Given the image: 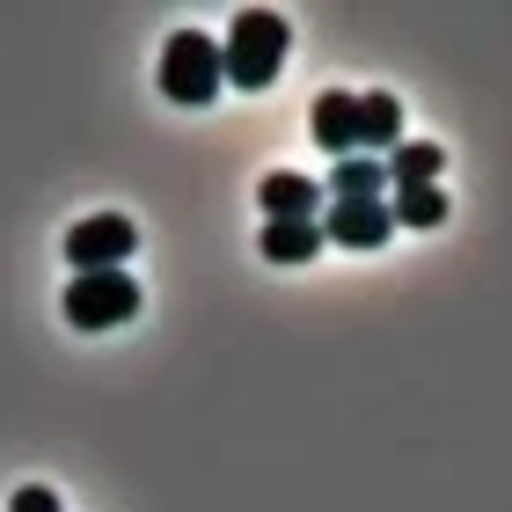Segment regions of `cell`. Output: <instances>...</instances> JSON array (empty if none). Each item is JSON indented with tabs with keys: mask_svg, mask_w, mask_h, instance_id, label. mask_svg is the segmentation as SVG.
Masks as SVG:
<instances>
[{
	"mask_svg": "<svg viewBox=\"0 0 512 512\" xmlns=\"http://www.w3.org/2000/svg\"><path fill=\"white\" fill-rule=\"evenodd\" d=\"M286 44H293L286 15L242 8L235 30H227V44H220V88H256V96H264V88L278 81V66H286Z\"/></svg>",
	"mask_w": 512,
	"mask_h": 512,
	"instance_id": "1",
	"label": "cell"
},
{
	"mask_svg": "<svg viewBox=\"0 0 512 512\" xmlns=\"http://www.w3.org/2000/svg\"><path fill=\"white\" fill-rule=\"evenodd\" d=\"M161 96L183 103V110L220 96V44L205 30H176L169 44H161Z\"/></svg>",
	"mask_w": 512,
	"mask_h": 512,
	"instance_id": "2",
	"label": "cell"
},
{
	"mask_svg": "<svg viewBox=\"0 0 512 512\" xmlns=\"http://www.w3.org/2000/svg\"><path fill=\"white\" fill-rule=\"evenodd\" d=\"M59 308H66L74 330H118V322L139 315V278L132 271H74Z\"/></svg>",
	"mask_w": 512,
	"mask_h": 512,
	"instance_id": "3",
	"label": "cell"
},
{
	"mask_svg": "<svg viewBox=\"0 0 512 512\" xmlns=\"http://www.w3.org/2000/svg\"><path fill=\"white\" fill-rule=\"evenodd\" d=\"M132 249H139V227L125 213H88L66 227V264L74 271H125Z\"/></svg>",
	"mask_w": 512,
	"mask_h": 512,
	"instance_id": "4",
	"label": "cell"
},
{
	"mask_svg": "<svg viewBox=\"0 0 512 512\" xmlns=\"http://www.w3.org/2000/svg\"><path fill=\"white\" fill-rule=\"evenodd\" d=\"M315 227H322V242H344V249H388V235H395L381 198H330L315 213Z\"/></svg>",
	"mask_w": 512,
	"mask_h": 512,
	"instance_id": "5",
	"label": "cell"
},
{
	"mask_svg": "<svg viewBox=\"0 0 512 512\" xmlns=\"http://www.w3.org/2000/svg\"><path fill=\"white\" fill-rule=\"evenodd\" d=\"M308 125H315V147L322 154H359V96L352 88H322L315 110H308Z\"/></svg>",
	"mask_w": 512,
	"mask_h": 512,
	"instance_id": "6",
	"label": "cell"
},
{
	"mask_svg": "<svg viewBox=\"0 0 512 512\" xmlns=\"http://www.w3.org/2000/svg\"><path fill=\"white\" fill-rule=\"evenodd\" d=\"M439 161H447V147H432V139H395L381 154V176L388 191H417V183H439Z\"/></svg>",
	"mask_w": 512,
	"mask_h": 512,
	"instance_id": "7",
	"label": "cell"
},
{
	"mask_svg": "<svg viewBox=\"0 0 512 512\" xmlns=\"http://www.w3.org/2000/svg\"><path fill=\"white\" fill-rule=\"evenodd\" d=\"M256 205H264V220H315V213H322V183L293 176V169H278V176H264Z\"/></svg>",
	"mask_w": 512,
	"mask_h": 512,
	"instance_id": "8",
	"label": "cell"
},
{
	"mask_svg": "<svg viewBox=\"0 0 512 512\" xmlns=\"http://www.w3.org/2000/svg\"><path fill=\"white\" fill-rule=\"evenodd\" d=\"M395 139H403V103L395 96H359V154L381 161Z\"/></svg>",
	"mask_w": 512,
	"mask_h": 512,
	"instance_id": "9",
	"label": "cell"
},
{
	"mask_svg": "<svg viewBox=\"0 0 512 512\" xmlns=\"http://www.w3.org/2000/svg\"><path fill=\"white\" fill-rule=\"evenodd\" d=\"M308 256H322L315 220H264V264H308Z\"/></svg>",
	"mask_w": 512,
	"mask_h": 512,
	"instance_id": "10",
	"label": "cell"
},
{
	"mask_svg": "<svg viewBox=\"0 0 512 512\" xmlns=\"http://www.w3.org/2000/svg\"><path fill=\"white\" fill-rule=\"evenodd\" d=\"M381 191H388L381 161H366V154H344V161H330V198H381Z\"/></svg>",
	"mask_w": 512,
	"mask_h": 512,
	"instance_id": "11",
	"label": "cell"
},
{
	"mask_svg": "<svg viewBox=\"0 0 512 512\" xmlns=\"http://www.w3.org/2000/svg\"><path fill=\"white\" fill-rule=\"evenodd\" d=\"M388 220H395V227H439V220H447V191H439V183L395 191V198H388Z\"/></svg>",
	"mask_w": 512,
	"mask_h": 512,
	"instance_id": "12",
	"label": "cell"
},
{
	"mask_svg": "<svg viewBox=\"0 0 512 512\" xmlns=\"http://www.w3.org/2000/svg\"><path fill=\"white\" fill-rule=\"evenodd\" d=\"M8 512H59V491H44V483H22L8 498Z\"/></svg>",
	"mask_w": 512,
	"mask_h": 512,
	"instance_id": "13",
	"label": "cell"
}]
</instances>
